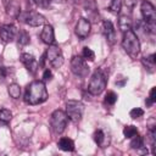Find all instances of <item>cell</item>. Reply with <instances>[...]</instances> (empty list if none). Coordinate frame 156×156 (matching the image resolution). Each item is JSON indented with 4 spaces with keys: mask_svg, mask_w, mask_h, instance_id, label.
I'll return each instance as SVG.
<instances>
[{
    "mask_svg": "<svg viewBox=\"0 0 156 156\" xmlns=\"http://www.w3.org/2000/svg\"><path fill=\"white\" fill-rule=\"evenodd\" d=\"M46 99L48 90L43 80H33L27 85L24 93V101L28 105H39L46 101Z\"/></svg>",
    "mask_w": 156,
    "mask_h": 156,
    "instance_id": "obj_1",
    "label": "cell"
},
{
    "mask_svg": "<svg viewBox=\"0 0 156 156\" xmlns=\"http://www.w3.org/2000/svg\"><path fill=\"white\" fill-rule=\"evenodd\" d=\"M122 46H123L124 51L132 58H136V56L140 52V41H139L138 35L135 34L134 30L129 29V30H127V32L123 33Z\"/></svg>",
    "mask_w": 156,
    "mask_h": 156,
    "instance_id": "obj_2",
    "label": "cell"
},
{
    "mask_svg": "<svg viewBox=\"0 0 156 156\" xmlns=\"http://www.w3.org/2000/svg\"><path fill=\"white\" fill-rule=\"evenodd\" d=\"M141 16L145 23V29H147L149 33H155V23H156V11L155 6L149 0H143L140 6Z\"/></svg>",
    "mask_w": 156,
    "mask_h": 156,
    "instance_id": "obj_3",
    "label": "cell"
},
{
    "mask_svg": "<svg viewBox=\"0 0 156 156\" xmlns=\"http://www.w3.org/2000/svg\"><path fill=\"white\" fill-rule=\"evenodd\" d=\"M107 84V77L105 74V72L101 68H96L90 78L89 85H88V91L91 95H100Z\"/></svg>",
    "mask_w": 156,
    "mask_h": 156,
    "instance_id": "obj_4",
    "label": "cell"
},
{
    "mask_svg": "<svg viewBox=\"0 0 156 156\" xmlns=\"http://www.w3.org/2000/svg\"><path fill=\"white\" fill-rule=\"evenodd\" d=\"M68 123V117L65 111L62 110H55L50 116V126L54 133L61 134L65 132Z\"/></svg>",
    "mask_w": 156,
    "mask_h": 156,
    "instance_id": "obj_5",
    "label": "cell"
},
{
    "mask_svg": "<svg viewBox=\"0 0 156 156\" xmlns=\"http://www.w3.org/2000/svg\"><path fill=\"white\" fill-rule=\"evenodd\" d=\"M84 113V105L78 100H68L66 102V115L68 119L77 123L82 119Z\"/></svg>",
    "mask_w": 156,
    "mask_h": 156,
    "instance_id": "obj_6",
    "label": "cell"
},
{
    "mask_svg": "<svg viewBox=\"0 0 156 156\" xmlns=\"http://www.w3.org/2000/svg\"><path fill=\"white\" fill-rule=\"evenodd\" d=\"M17 18L20 22L28 24L30 27H39V26L44 24V22H45L44 16L37 11H21L18 13Z\"/></svg>",
    "mask_w": 156,
    "mask_h": 156,
    "instance_id": "obj_7",
    "label": "cell"
},
{
    "mask_svg": "<svg viewBox=\"0 0 156 156\" xmlns=\"http://www.w3.org/2000/svg\"><path fill=\"white\" fill-rule=\"evenodd\" d=\"M46 60L50 62V65L54 67V68H60L62 65H63V55H62V51L61 49L57 46V45H49L48 50H46Z\"/></svg>",
    "mask_w": 156,
    "mask_h": 156,
    "instance_id": "obj_8",
    "label": "cell"
},
{
    "mask_svg": "<svg viewBox=\"0 0 156 156\" xmlns=\"http://www.w3.org/2000/svg\"><path fill=\"white\" fill-rule=\"evenodd\" d=\"M71 71L73 74L80 78H85L89 74V66L87 65V61L82 56H73L71 60Z\"/></svg>",
    "mask_w": 156,
    "mask_h": 156,
    "instance_id": "obj_9",
    "label": "cell"
},
{
    "mask_svg": "<svg viewBox=\"0 0 156 156\" xmlns=\"http://www.w3.org/2000/svg\"><path fill=\"white\" fill-rule=\"evenodd\" d=\"M90 29H91V24H90V21L84 18V17H80L76 24V29H74V33L79 38V39H85L89 33H90Z\"/></svg>",
    "mask_w": 156,
    "mask_h": 156,
    "instance_id": "obj_10",
    "label": "cell"
},
{
    "mask_svg": "<svg viewBox=\"0 0 156 156\" xmlns=\"http://www.w3.org/2000/svg\"><path fill=\"white\" fill-rule=\"evenodd\" d=\"M17 28L13 24H2L0 27V39L4 43H11L16 39Z\"/></svg>",
    "mask_w": 156,
    "mask_h": 156,
    "instance_id": "obj_11",
    "label": "cell"
},
{
    "mask_svg": "<svg viewBox=\"0 0 156 156\" xmlns=\"http://www.w3.org/2000/svg\"><path fill=\"white\" fill-rule=\"evenodd\" d=\"M20 60L21 62L24 65V67L28 69L29 73L32 74H35L38 68H39V65H38V61L37 58L32 55V54H28V52H23L21 56H20Z\"/></svg>",
    "mask_w": 156,
    "mask_h": 156,
    "instance_id": "obj_12",
    "label": "cell"
},
{
    "mask_svg": "<svg viewBox=\"0 0 156 156\" xmlns=\"http://www.w3.org/2000/svg\"><path fill=\"white\" fill-rule=\"evenodd\" d=\"M102 32H104V35H105L106 40L110 44H115V41H116V30H115V27H113L111 21L105 20L102 22Z\"/></svg>",
    "mask_w": 156,
    "mask_h": 156,
    "instance_id": "obj_13",
    "label": "cell"
},
{
    "mask_svg": "<svg viewBox=\"0 0 156 156\" xmlns=\"http://www.w3.org/2000/svg\"><path fill=\"white\" fill-rule=\"evenodd\" d=\"M40 39L43 40V43H45L48 45H51L54 43V40H55V32H54L52 26L45 24L43 27V30L40 33Z\"/></svg>",
    "mask_w": 156,
    "mask_h": 156,
    "instance_id": "obj_14",
    "label": "cell"
},
{
    "mask_svg": "<svg viewBox=\"0 0 156 156\" xmlns=\"http://www.w3.org/2000/svg\"><path fill=\"white\" fill-rule=\"evenodd\" d=\"M155 54H151L149 56H145L141 58V63L144 65L145 69H147L150 73H152L155 71V65H156V58H155Z\"/></svg>",
    "mask_w": 156,
    "mask_h": 156,
    "instance_id": "obj_15",
    "label": "cell"
},
{
    "mask_svg": "<svg viewBox=\"0 0 156 156\" xmlns=\"http://www.w3.org/2000/svg\"><path fill=\"white\" fill-rule=\"evenodd\" d=\"M57 146L60 150L62 151H73L74 150V143L72 139L69 138H60L58 143H57Z\"/></svg>",
    "mask_w": 156,
    "mask_h": 156,
    "instance_id": "obj_16",
    "label": "cell"
},
{
    "mask_svg": "<svg viewBox=\"0 0 156 156\" xmlns=\"http://www.w3.org/2000/svg\"><path fill=\"white\" fill-rule=\"evenodd\" d=\"M94 141L100 146V147H106V144H108V141H106V134L104 133L102 129H96L94 132Z\"/></svg>",
    "mask_w": 156,
    "mask_h": 156,
    "instance_id": "obj_17",
    "label": "cell"
},
{
    "mask_svg": "<svg viewBox=\"0 0 156 156\" xmlns=\"http://www.w3.org/2000/svg\"><path fill=\"white\" fill-rule=\"evenodd\" d=\"M118 27H119V29L123 33L129 30V29H132V20H130V17L127 16V15L119 16V18H118Z\"/></svg>",
    "mask_w": 156,
    "mask_h": 156,
    "instance_id": "obj_18",
    "label": "cell"
},
{
    "mask_svg": "<svg viewBox=\"0 0 156 156\" xmlns=\"http://www.w3.org/2000/svg\"><path fill=\"white\" fill-rule=\"evenodd\" d=\"M130 147L134 150H139V149H144V138L139 134H135L134 136L130 138Z\"/></svg>",
    "mask_w": 156,
    "mask_h": 156,
    "instance_id": "obj_19",
    "label": "cell"
},
{
    "mask_svg": "<svg viewBox=\"0 0 156 156\" xmlns=\"http://www.w3.org/2000/svg\"><path fill=\"white\" fill-rule=\"evenodd\" d=\"M16 39H17V43H18L20 45H27V44L29 43V40H30V38H29V34H28L26 30H23V29H20V30H17V35H16Z\"/></svg>",
    "mask_w": 156,
    "mask_h": 156,
    "instance_id": "obj_20",
    "label": "cell"
},
{
    "mask_svg": "<svg viewBox=\"0 0 156 156\" xmlns=\"http://www.w3.org/2000/svg\"><path fill=\"white\" fill-rule=\"evenodd\" d=\"M7 93H9V95H10L12 99H18L20 95H21V87H20L18 84H16V83H12V84L9 85Z\"/></svg>",
    "mask_w": 156,
    "mask_h": 156,
    "instance_id": "obj_21",
    "label": "cell"
},
{
    "mask_svg": "<svg viewBox=\"0 0 156 156\" xmlns=\"http://www.w3.org/2000/svg\"><path fill=\"white\" fill-rule=\"evenodd\" d=\"M12 118V112L7 108H1L0 110V122L4 124H7Z\"/></svg>",
    "mask_w": 156,
    "mask_h": 156,
    "instance_id": "obj_22",
    "label": "cell"
},
{
    "mask_svg": "<svg viewBox=\"0 0 156 156\" xmlns=\"http://www.w3.org/2000/svg\"><path fill=\"white\" fill-rule=\"evenodd\" d=\"M85 61H94L95 60V52L90 49V48H83V51H82V55H80Z\"/></svg>",
    "mask_w": 156,
    "mask_h": 156,
    "instance_id": "obj_23",
    "label": "cell"
},
{
    "mask_svg": "<svg viewBox=\"0 0 156 156\" xmlns=\"http://www.w3.org/2000/svg\"><path fill=\"white\" fill-rule=\"evenodd\" d=\"M116 101H117V94L115 91H112V90H108L106 93V95H105V104L112 106V105L116 104Z\"/></svg>",
    "mask_w": 156,
    "mask_h": 156,
    "instance_id": "obj_24",
    "label": "cell"
},
{
    "mask_svg": "<svg viewBox=\"0 0 156 156\" xmlns=\"http://www.w3.org/2000/svg\"><path fill=\"white\" fill-rule=\"evenodd\" d=\"M122 9V0H111L108 10L113 13H119Z\"/></svg>",
    "mask_w": 156,
    "mask_h": 156,
    "instance_id": "obj_25",
    "label": "cell"
},
{
    "mask_svg": "<svg viewBox=\"0 0 156 156\" xmlns=\"http://www.w3.org/2000/svg\"><path fill=\"white\" fill-rule=\"evenodd\" d=\"M135 134H138L136 127H134V126H126V127L123 128V135H124L126 138H132V136H134Z\"/></svg>",
    "mask_w": 156,
    "mask_h": 156,
    "instance_id": "obj_26",
    "label": "cell"
},
{
    "mask_svg": "<svg viewBox=\"0 0 156 156\" xmlns=\"http://www.w3.org/2000/svg\"><path fill=\"white\" fill-rule=\"evenodd\" d=\"M155 101H156V88H151L150 94H149V98L145 100V105H146V107L152 106V105L155 104Z\"/></svg>",
    "mask_w": 156,
    "mask_h": 156,
    "instance_id": "obj_27",
    "label": "cell"
},
{
    "mask_svg": "<svg viewBox=\"0 0 156 156\" xmlns=\"http://www.w3.org/2000/svg\"><path fill=\"white\" fill-rule=\"evenodd\" d=\"M129 116L133 118V119H136V118H140L144 116V110L140 108V107H135V108H132L130 112H129Z\"/></svg>",
    "mask_w": 156,
    "mask_h": 156,
    "instance_id": "obj_28",
    "label": "cell"
},
{
    "mask_svg": "<svg viewBox=\"0 0 156 156\" xmlns=\"http://www.w3.org/2000/svg\"><path fill=\"white\" fill-rule=\"evenodd\" d=\"M43 79H44V80H46V82L52 79V73H51V71H50L49 68L44 69V73H43Z\"/></svg>",
    "mask_w": 156,
    "mask_h": 156,
    "instance_id": "obj_29",
    "label": "cell"
},
{
    "mask_svg": "<svg viewBox=\"0 0 156 156\" xmlns=\"http://www.w3.org/2000/svg\"><path fill=\"white\" fill-rule=\"evenodd\" d=\"M124 2H126V6L129 9H133L136 5V0H124Z\"/></svg>",
    "mask_w": 156,
    "mask_h": 156,
    "instance_id": "obj_30",
    "label": "cell"
},
{
    "mask_svg": "<svg viewBox=\"0 0 156 156\" xmlns=\"http://www.w3.org/2000/svg\"><path fill=\"white\" fill-rule=\"evenodd\" d=\"M28 1L30 4H35V5H44V2L48 0H28Z\"/></svg>",
    "mask_w": 156,
    "mask_h": 156,
    "instance_id": "obj_31",
    "label": "cell"
},
{
    "mask_svg": "<svg viewBox=\"0 0 156 156\" xmlns=\"http://www.w3.org/2000/svg\"><path fill=\"white\" fill-rule=\"evenodd\" d=\"M7 1H9V0H4V2H5L6 5H7Z\"/></svg>",
    "mask_w": 156,
    "mask_h": 156,
    "instance_id": "obj_32",
    "label": "cell"
}]
</instances>
